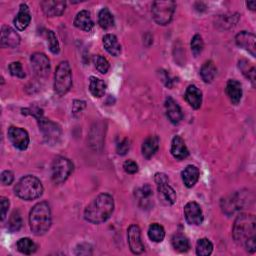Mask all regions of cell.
Instances as JSON below:
<instances>
[{
  "label": "cell",
  "instance_id": "obj_1",
  "mask_svg": "<svg viewBox=\"0 0 256 256\" xmlns=\"http://www.w3.org/2000/svg\"><path fill=\"white\" fill-rule=\"evenodd\" d=\"M114 210V200L110 194L102 193L95 197L85 208L84 218L92 224L105 222Z\"/></svg>",
  "mask_w": 256,
  "mask_h": 256
},
{
  "label": "cell",
  "instance_id": "obj_2",
  "mask_svg": "<svg viewBox=\"0 0 256 256\" xmlns=\"http://www.w3.org/2000/svg\"><path fill=\"white\" fill-rule=\"evenodd\" d=\"M31 231L37 235L45 234L51 226V210L47 202L42 201L33 206L29 214Z\"/></svg>",
  "mask_w": 256,
  "mask_h": 256
},
{
  "label": "cell",
  "instance_id": "obj_3",
  "mask_svg": "<svg viewBox=\"0 0 256 256\" xmlns=\"http://www.w3.org/2000/svg\"><path fill=\"white\" fill-rule=\"evenodd\" d=\"M232 236L236 243L244 245V243L253 237H256V219L253 214H239L233 225Z\"/></svg>",
  "mask_w": 256,
  "mask_h": 256
},
{
  "label": "cell",
  "instance_id": "obj_4",
  "mask_svg": "<svg viewBox=\"0 0 256 256\" xmlns=\"http://www.w3.org/2000/svg\"><path fill=\"white\" fill-rule=\"evenodd\" d=\"M15 194L26 201L39 198L43 193V185L41 181L33 176L26 175L22 177L14 187Z\"/></svg>",
  "mask_w": 256,
  "mask_h": 256
},
{
  "label": "cell",
  "instance_id": "obj_5",
  "mask_svg": "<svg viewBox=\"0 0 256 256\" xmlns=\"http://www.w3.org/2000/svg\"><path fill=\"white\" fill-rule=\"evenodd\" d=\"M72 86V72L67 61H62L56 68L54 75V91L63 96Z\"/></svg>",
  "mask_w": 256,
  "mask_h": 256
},
{
  "label": "cell",
  "instance_id": "obj_6",
  "mask_svg": "<svg viewBox=\"0 0 256 256\" xmlns=\"http://www.w3.org/2000/svg\"><path fill=\"white\" fill-rule=\"evenodd\" d=\"M176 4L174 1H154L152 4V16L159 25H167L172 20Z\"/></svg>",
  "mask_w": 256,
  "mask_h": 256
},
{
  "label": "cell",
  "instance_id": "obj_7",
  "mask_svg": "<svg viewBox=\"0 0 256 256\" xmlns=\"http://www.w3.org/2000/svg\"><path fill=\"white\" fill-rule=\"evenodd\" d=\"M73 171L72 162L62 156L56 157L51 166V179L55 184H61L69 177Z\"/></svg>",
  "mask_w": 256,
  "mask_h": 256
},
{
  "label": "cell",
  "instance_id": "obj_8",
  "mask_svg": "<svg viewBox=\"0 0 256 256\" xmlns=\"http://www.w3.org/2000/svg\"><path fill=\"white\" fill-rule=\"evenodd\" d=\"M37 121L39 124V129L41 130L45 141L51 145L57 143L61 137L60 127L56 123L45 119L43 115L37 118Z\"/></svg>",
  "mask_w": 256,
  "mask_h": 256
},
{
  "label": "cell",
  "instance_id": "obj_9",
  "mask_svg": "<svg viewBox=\"0 0 256 256\" xmlns=\"http://www.w3.org/2000/svg\"><path fill=\"white\" fill-rule=\"evenodd\" d=\"M154 180L157 184L158 192L162 200L165 201L167 204H174L177 196L175 190L168 183V177L164 173H156Z\"/></svg>",
  "mask_w": 256,
  "mask_h": 256
},
{
  "label": "cell",
  "instance_id": "obj_10",
  "mask_svg": "<svg viewBox=\"0 0 256 256\" xmlns=\"http://www.w3.org/2000/svg\"><path fill=\"white\" fill-rule=\"evenodd\" d=\"M8 138L13 146L19 150L27 149L30 141L27 131L23 128L15 126L8 128Z\"/></svg>",
  "mask_w": 256,
  "mask_h": 256
},
{
  "label": "cell",
  "instance_id": "obj_11",
  "mask_svg": "<svg viewBox=\"0 0 256 256\" xmlns=\"http://www.w3.org/2000/svg\"><path fill=\"white\" fill-rule=\"evenodd\" d=\"M31 66L38 77H46L50 71V61L48 57L40 52L34 53L30 58Z\"/></svg>",
  "mask_w": 256,
  "mask_h": 256
},
{
  "label": "cell",
  "instance_id": "obj_12",
  "mask_svg": "<svg viewBox=\"0 0 256 256\" xmlns=\"http://www.w3.org/2000/svg\"><path fill=\"white\" fill-rule=\"evenodd\" d=\"M246 199V195L243 193H236L234 195L229 196L228 198H225L221 201V207L225 214L231 215L236 210L242 209L244 207Z\"/></svg>",
  "mask_w": 256,
  "mask_h": 256
},
{
  "label": "cell",
  "instance_id": "obj_13",
  "mask_svg": "<svg viewBox=\"0 0 256 256\" xmlns=\"http://www.w3.org/2000/svg\"><path fill=\"white\" fill-rule=\"evenodd\" d=\"M127 240L132 253L140 254L144 251V245L141 240V231L136 224L129 226L127 230Z\"/></svg>",
  "mask_w": 256,
  "mask_h": 256
},
{
  "label": "cell",
  "instance_id": "obj_14",
  "mask_svg": "<svg viewBox=\"0 0 256 256\" xmlns=\"http://www.w3.org/2000/svg\"><path fill=\"white\" fill-rule=\"evenodd\" d=\"M40 5L44 14L48 17L60 16L66 8V2L63 0H44Z\"/></svg>",
  "mask_w": 256,
  "mask_h": 256
},
{
  "label": "cell",
  "instance_id": "obj_15",
  "mask_svg": "<svg viewBox=\"0 0 256 256\" xmlns=\"http://www.w3.org/2000/svg\"><path fill=\"white\" fill-rule=\"evenodd\" d=\"M184 216L188 224L200 225L203 222V213L201 207L196 202H188L184 206Z\"/></svg>",
  "mask_w": 256,
  "mask_h": 256
},
{
  "label": "cell",
  "instance_id": "obj_16",
  "mask_svg": "<svg viewBox=\"0 0 256 256\" xmlns=\"http://www.w3.org/2000/svg\"><path fill=\"white\" fill-rule=\"evenodd\" d=\"M235 41L239 47L249 52L252 57L256 56V37L254 34L247 31H242L236 35Z\"/></svg>",
  "mask_w": 256,
  "mask_h": 256
},
{
  "label": "cell",
  "instance_id": "obj_17",
  "mask_svg": "<svg viewBox=\"0 0 256 256\" xmlns=\"http://www.w3.org/2000/svg\"><path fill=\"white\" fill-rule=\"evenodd\" d=\"M0 42H1V46L4 48H14L20 43V36L11 27L2 26Z\"/></svg>",
  "mask_w": 256,
  "mask_h": 256
},
{
  "label": "cell",
  "instance_id": "obj_18",
  "mask_svg": "<svg viewBox=\"0 0 256 256\" xmlns=\"http://www.w3.org/2000/svg\"><path fill=\"white\" fill-rule=\"evenodd\" d=\"M165 110H166V115L168 119L170 120L171 123L173 124H178L182 120V111L178 103L172 98V97H167L165 100Z\"/></svg>",
  "mask_w": 256,
  "mask_h": 256
},
{
  "label": "cell",
  "instance_id": "obj_19",
  "mask_svg": "<svg viewBox=\"0 0 256 256\" xmlns=\"http://www.w3.org/2000/svg\"><path fill=\"white\" fill-rule=\"evenodd\" d=\"M30 21H31V15H30L28 6L26 4H21L19 11L13 21L14 26L16 27L17 30L23 31L28 27V25L30 24Z\"/></svg>",
  "mask_w": 256,
  "mask_h": 256
},
{
  "label": "cell",
  "instance_id": "obj_20",
  "mask_svg": "<svg viewBox=\"0 0 256 256\" xmlns=\"http://www.w3.org/2000/svg\"><path fill=\"white\" fill-rule=\"evenodd\" d=\"M171 154L177 160H183L189 155V151L185 145L184 140L176 135L171 142Z\"/></svg>",
  "mask_w": 256,
  "mask_h": 256
},
{
  "label": "cell",
  "instance_id": "obj_21",
  "mask_svg": "<svg viewBox=\"0 0 256 256\" xmlns=\"http://www.w3.org/2000/svg\"><path fill=\"white\" fill-rule=\"evenodd\" d=\"M74 25L80 30L89 32L94 27V22L91 18V14L87 10H82L77 13L74 19Z\"/></svg>",
  "mask_w": 256,
  "mask_h": 256
},
{
  "label": "cell",
  "instance_id": "obj_22",
  "mask_svg": "<svg viewBox=\"0 0 256 256\" xmlns=\"http://www.w3.org/2000/svg\"><path fill=\"white\" fill-rule=\"evenodd\" d=\"M226 94L232 104L237 105L242 98V86L240 82L234 79L229 80L226 85Z\"/></svg>",
  "mask_w": 256,
  "mask_h": 256
},
{
  "label": "cell",
  "instance_id": "obj_23",
  "mask_svg": "<svg viewBox=\"0 0 256 256\" xmlns=\"http://www.w3.org/2000/svg\"><path fill=\"white\" fill-rule=\"evenodd\" d=\"M185 99L192 108L198 109L202 104V92L195 85H190L185 91Z\"/></svg>",
  "mask_w": 256,
  "mask_h": 256
},
{
  "label": "cell",
  "instance_id": "obj_24",
  "mask_svg": "<svg viewBox=\"0 0 256 256\" xmlns=\"http://www.w3.org/2000/svg\"><path fill=\"white\" fill-rule=\"evenodd\" d=\"M159 148V138L155 135L148 136L142 144V155L146 159H150Z\"/></svg>",
  "mask_w": 256,
  "mask_h": 256
},
{
  "label": "cell",
  "instance_id": "obj_25",
  "mask_svg": "<svg viewBox=\"0 0 256 256\" xmlns=\"http://www.w3.org/2000/svg\"><path fill=\"white\" fill-rule=\"evenodd\" d=\"M183 183L186 187H193L199 179V169L194 165H188L181 173Z\"/></svg>",
  "mask_w": 256,
  "mask_h": 256
},
{
  "label": "cell",
  "instance_id": "obj_26",
  "mask_svg": "<svg viewBox=\"0 0 256 256\" xmlns=\"http://www.w3.org/2000/svg\"><path fill=\"white\" fill-rule=\"evenodd\" d=\"M103 46L105 50L112 56H118L121 53V45L118 39L113 34H106L103 37Z\"/></svg>",
  "mask_w": 256,
  "mask_h": 256
},
{
  "label": "cell",
  "instance_id": "obj_27",
  "mask_svg": "<svg viewBox=\"0 0 256 256\" xmlns=\"http://www.w3.org/2000/svg\"><path fill=\"white\" fill-rule=\"evenodd\" d=\"M106 83L97 77L91 76L89 80V90L94 97H102L106 91Z\"/></svg>",
  "mask_w": 256,
  "mask_h": 256
},
{
  "label": "cell",
  "instance_id": "obj_28",
  "mask_svg": "<svg viewBox=\"0 0 256 256\" xmlns=\"http://www.w3.org/2000/svg\"><path fill=\"white\" fill-rule=\"evenodd\" d=\"M216 73H217V69H216V66L214 65V63L212 61H206L201 69H200V75H201V78L202 80L205 82V83H211L215 76H216Z\"/></svg>",
  "mask_w": 256,
  "mask_h": 256
},
{
  "label": "cell",
  "instance_id": "obj_29",
  "mask_svg": "<svg viewBox=\"0 0 256 256\" xmlns=\"http://www.w3.org/2000/svg\"><path fill=\"white\" fill-rule=\"evenodd\" d=\"M98 23L102 29L108 30L114 26V17L108 8H103L98 14Z\"/></svg>",
  "mask_w": 256,
  "mask_h": 256
},
{
  "label": "cell",
  "instance_id": "obj_30",
  "mask_svg": "<svg viewBox=\"0 0 256 256\" xmlns=\"http://www.w3.org/2000/svg\"><path fill=\"white\" fill-rule=\"evenodd\" d=\"M16 246H17V249L19 252L26 254V255H30V254L34 253L37 249L36 244L30 238L19 239Z\"/></svg>",
  "mask_w": 256,
  "mask_h": 256
},
{
  "label": "cell",
  "instance_id": "obj_31",
  "mask_svg": "<svg viewBox=\"0 0 256 256\" xmlns=\"http://www.w3.org/2000/svg\"><path fill=\"white\" fill-rule=\"evenodd\" d=\"M148 236L152 241L156 243L162 242L165 237V230L160 224L153 223L148 229Z\"/></svg>",
  "mask_w": 256,
  "mask_h": 256
},
{
  "label": "cell",
  "instance_id": "obj_32",
  "mask_svg": "<svg viewBox=\"0 0 256 256\" xmlns=\"http://www.w3.org/2000/svg\"><path fill=\"white\" fill-rule=\"evenodd\" d=\"M172 246L178 252H186L190 248V243L184 235L176 234L172 238Z\"/></svg>",
  "mask_w": 256,
  "mask_h": 256
},
{
  "label": "cell",
  "instance_id": "obj_33",
  "mask_svg": "<svg viewBox=\"0 0 256 256\" xmlns=\"http://www.w3.org/2000/svg\"><path fill=\"white\" fill-rule=\"evenodd\" d=\"M213 251V244L207 238L199 239L196 243V254L199 256H208Z\"/></svg>",
  "mask_w": 256,
  "mask_h": 256
},
{
  "label": "cell",
  "instance_id": "obj_34",
  "mask_svg": "<svg viewBox=\"0 0 256 256\" xmlns=\"http://www.w3.org/2000/svg\"><path fill=\"white\" fill-rule=\"evenodd\" d=\"M239 68L241 69L244 76L246 78H248L251 81L252 85L254 86L255 85V72H256L255 67L250 65V63L247 60H241V61H239Z\"/></svg>",
  "mask_w": 256,
  "mask_h": 256
},
{
  "label": "cell",
  "instance_id": "obj_35",
  "mask_svg": "<svg viewBox=\"0 0 256 256\" xmlns=\"http://www.w3.org/2000/svg\"><path fill=\"white\" fill-rule=\"evenodd\" d=\"M93 63L95 68L102 74H106L109 70V62L107 61V59L101 55H96L93 58Z\"/></svg>",
  "mask_w": 256,
  "mask_h": 256
},
{
  "label": "cell",
  "instance_id": "obj_36",
  "mask_svg": "<svg viewBox=\"0 0 256 256\" xmlns=\"http://www.w3.org/2000/svg\"><path fill=\"white\" fill-rule=\"evenodd\" d=\"M22 226V218L18 211H14L8 222V229L10 232L18 231Z\"/></svg>",
  "mask_w": 256,
  "mask_h": 256
},
{
  "label": "cell",
  "instance_id": "obj_37",
  "mask_svg": "<svg viewBox=\"0 0 256 256\" xmlns=\"http://www.w3.org/2000/svg\"><path fill=\"white\" fill-rule=\"evenodd\" d=\"M45 35H46L47 43H48V46H49V50L53 54H57L59 52V43H58L56 35L51 30H47L45 32Z\"/></svg>",
  "mask_w": 256,
  "mask_h": 256
},
{
  "label": "cell",
  "instance_id": "obj_38",
  "mask_svg": "<svg viewBox=\"0 0 256 256\" xmlns=\"http://www.w3.org/2000/svg\"><path fill=\"white\" fill-rule=\"evenodd\" d=\"M203 47H204V43H203L202 37L199 34L194 35L191 40V50H192L193 55L195 57L198 56L202 52Z\"/></svg>",
  "mask_w": 256,
  "mask_h": 256
},
{
  "label": "cell",
  "instance_id": "obj_39",
  "mask_svg": "<svg viewBox=\"0 0 256 256\" xmlns=\"http://www.w3.org/2000/svg\"><path fill=\"white\" fill-rule=\"evenodd\" d=\"M9 72L12 76H16L18 78H24L25 77V72L23 70L22 64L20 62H12L9 65Z\"/></svg>",
  "mask_w": 256,
  "mask_h": 256
},
{
  "label": "cell",
  "instance_id": "obj_40",
  "mask_svg": "<svg viewBox=\"0 0 256 256\" xmlns=\"http://www.w3.org/2000/svg\"><path fill=\"white\" fill-rule=\"evenodd\" d=\"M123 168L128 174H135L138 171V165L133 160H127L123 164Z\"/></svg>",
  "mask_w": 256,
  "mask_h": 256
},
{
  "label": "cell",
  "instance_id": "obj_41",
  "mask_svg": "<svg viewBox=\"0 0 256 256\" xmlns=\"http://www.w3.org/2000/svg\"><path fill=\"white\" fill-rule=\"evenodd\" d=\"M14 180V174L9 171L5 170L1 173V182L3 185H10Z\"/></svg>",
  "mask_w": 256,
  "mask_h": 256
},
{
  "label": "cell",
  "instance_id": "obj_42",
  "mask_svg": "<svg viewBox=\"0 0 256 256\" xmlns=\"http://www.w3.org/2000/svg\"><path fill=\"white\" fill-rule=\"evenodd\" d=\"M0 204H1V220H4L8 212L10 203L6 197H1L0 198Z\"/></svg>",
  "mask_w": 256,
  "mask_h": 256
},
{
  "label": "cell",
  "instance_id": "obj_43",
  "mask_svg": "<svg viewBox=\"0 0 256 256\" xmlns=\"http://www.w3.org/2000/svg\"><path fill=\"white\" fill-rule=\"evenodd\" d=\"M130 148V144H129V140L128 139H124L123 141H121L118 145H117V153L119 155H125L128 150Z\"/></svg>",
  "mask_w": 256,
  "mask_h": 256
},
{
  "label": "cell",
  "instance_id": "obj_44",
  "mask_svg": "<svg viewBox=\"0 0 256 256\" xmlns=\"http://www.w3.org/2000/svg\"><path fill=\"white\" fill-rule=\"evenodd\" d=\"M136 195H138L141 199L143 198H146L148 196H150L152 194V190L150 188L149 185H145V186H142L141 188H139L137 191H135Z\"/></svg>",
  "mask_w": 256,
  "mask_h": 256
},
{
  "label": "cell",
  "instance_id": "obj_45",
  "mask_svg": "<svg viewBox=\"0 0 256 256\" xmlns=\"http://www.w3.org/2000/svg\"><path fill=\"white\" fill-rule=\"evenodd\" d=\"M85 107V102L84 101H77L75 100L74 103H73V108H72V111L74 114L76 113H79L80 111H82V109Z\"/></svg>",
  "mask_w": 256,
  "mask_h": 256
},
{
  "label": "cell",
  "instance_id": "obj_46",
  "mask_svg": "<svg viewBox=\"0 0 256 256\" xmlns=\"http://www.w3.org/2000/svg\"><path fill=\"white\" fill-rule=\"evenodd\" d=\"M246 5H247V7H248L250 10L254 11L255 8H256V1H248V2H246Z\"/></svg>",
  "mask_w": 256,
  "mask_h": 256
}]
</instances>
